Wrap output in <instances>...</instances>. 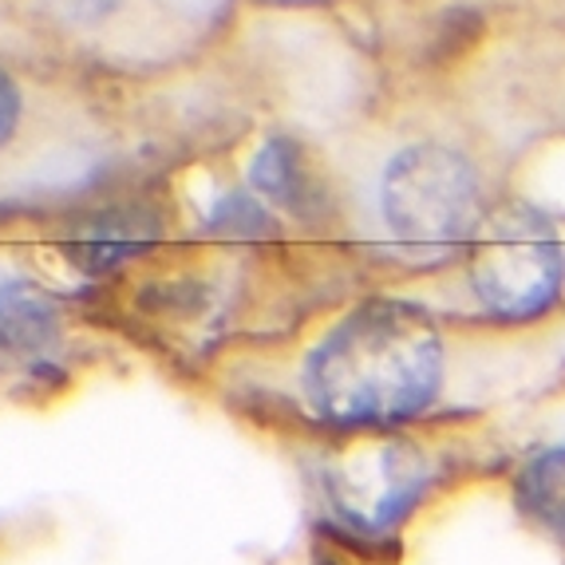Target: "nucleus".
<instances>
[{"label":"nucleus","instance_id":"nucleus-1","mask_svg":"<svg viewBox=\"0 0 565 565\" xmlns=\"http://www.w3.org/2000/svg\"><path fill=\"white\" fill-rule=\"evenodd\" d=\"M451 352L431 312L367 301L337 321L301 364V407L324 431H404L447 407Z\"/></svg>","mask_w":565,"mask_h":565},{"label":"nucleus","instance_id":"nucleus-2","mask_svg":"<svg viewBox=\"0 0 565 565\" xmlns=\"http://www.w3.org/2000/svg\"><path fill=\"white\" fill-rule=\"evenodd\" d=\"M387 234L412 257H444L487 222L479 174L459 151L419 142L387 162L380 186Z\"/></svg>","mask_w":565,"mask_h":565},{"label":"nucleus","instance_id":"nucleus-3","mask_svg":"<svg viewBox=\"0 0 565 565\" xmlns=\"http://www.w3.org/2000/svg\"><path fill=\"white\" fill-rule=\"evenodd\" d=\"M562 237L530 206L487 214L471 242V289L479 305L502 321H526L562 292Z\"/></svg>","mask_w":565,"mask_h":565},{"label":"nucleus","instance_id":"nucleus-4","mask_svg":"<svg viewBox=\"0 0 565 565\" xmlns=\"http://www.w3.org/2000/svg\"><path fill=\"white\" fill-rule=\"evenodd\" d=\"M435 462L407 431L349 435L324 467V494L340 522L364 534L399 526L431 487Z\"/></svg>","mask_w":565,"mask_h":565},{"label":"nucleus","instance_id":"nucleus-5","mask_svg":"<svg viewBox=\"0 0 565 565\" xmlns=\"http://www.w3.org/2000/svg\"><path fill=\"white\" fill-rule=\"evenodd\" d=\"M514 499L537 530L565 542V444L546 447L522 462L514 479Z\"/></svg>","mask_w":565,"mask_h":565}]
</instances>
